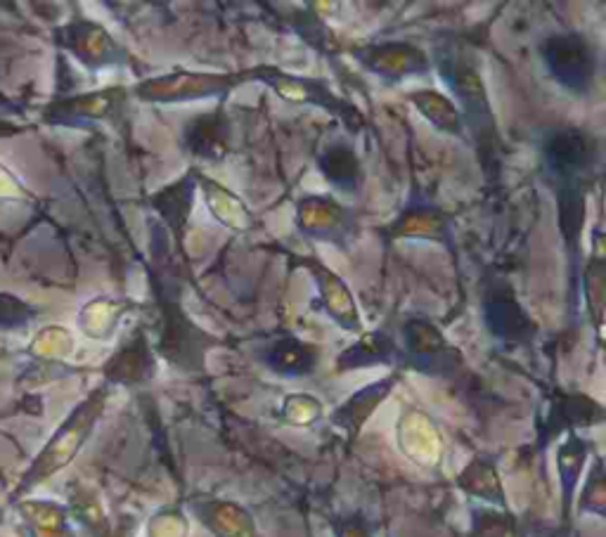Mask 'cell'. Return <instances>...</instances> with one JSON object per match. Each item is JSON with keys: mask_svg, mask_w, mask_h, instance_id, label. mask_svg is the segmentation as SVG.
<instances>
[{"mask_svg": "<svg viewBox=\"0 0 606 537\" xmlns=\"http://www.w3.org/2000/svg\"><path fill=\"white\" fill-rule=\"evenodd\" d=\"M242 77H228V73H195V71H173L169 77L147 81L138 88L142 100L171 102V100H195L218 96V92L232 90Z\"/></svg>", "mask_w": 606, "mask_h": 537, "instance_id": "1", "label": "cell"}, {"mask_svg": "<svg viewBox=\"0 0 606 537\" xmlns=\"http://www.w3.org/2000/svg\"><path fill=\"white\" fill-rule=\"evenodd\" d=\"M545 60L549 71L572 90H585L593 83L595 58L593 50L578 36H555L545 43Z\"/></svg>", "mask_w": 606, "mask_h": 537, "instance_id": "2", "label": "cell"}, {"mask_svg": "<svg viewBox=\"0 0 606 537\" xmlns=\"http://www.w3.org/2000/svg\"><path fill=\"white\" fill-rule=\"evenodd\" d=\"M209 344L211 341L192 322L182 318L180 310H167V325H163L161 335V354L173 365L182 369H199L201 358H205V348Z\"/></svg>", "mask_w": 606, "mask_h": 537, "instance_id": "3", "label": "cell"}, {"mask_svg": "<svg viewBox=\"0 0 606 537\" xmlns=\"http://www.w3.org/2000/svg\"><path fill=\"white\" fill-rule=\"evenodd\" d=\"M195 514L216 537H256L254 518L235 503H218V499L197 503Z\"/></svg>", "mask_w": 606, "mask_h": 537, "instance_id": "4", "label": "cell"}, {"mask_svg": "<svg viewBox=\"0 0 606 537\" xmlns=\"http://www.w3.org/2000/svg\"><path fill=\"white\" fill-rule=\"evenodd\" d=\"M264 81H268L275 90L280 92L282 98L304 100V102H318V105H322L327 109H332V112H337L346 121H351L354 117L358 119V115L354 112V109L348 107L346 102H341L339 98H335L332 92H329V88L322 86V83L291 79V77H285V73H278V71H272V69L264 73Z\"/></svg>", "mask_w": 606, "mask_h": 537, "instance_id": "5", "label": "cell"}, {"mask_svg": "<svg viewBox=\"0 0 606 537\" xmlns=\"http://www.w3.org/2000/svg\"><path fill=\"white\" fill-rule=\"evenodd\" d=\"M358 58L372 71L381 73V77H391V79L406 77V73H413V71H425V67H427L425 54L410 46H400V43L365 48Z\"/></svg>", "mask_w": 606, "mask_h": 537, "instance_id": "6", "label": "cell"}, {"mask_svg": "<svg viewBox=\"0 0 606 537\" xmlns=\"http://www.w3.org/2000/svg\"><path fill=\"white\" fill-rule=\"evenodd\" d=\"M266 362L278 375H287V377L310 375L318 365V348L294 337H287L270 346V350L266 354Z\"/></svg>", "mask_w": 606, "mask_h": 537, "instance_id": "7", "label": "cell"}, {"mask_svg": "<svg viewBox=\"0 0 606 537\" xmlns=\"http://www.w3.org/2000/svg\"><path fill=\"white\" fill-rule=\"evenodd\" d=\"M391 386H394V379H384V381H377L372 386L362 388L360 394H356L351 400L339 407V410L332 417V421L337 426H341V429H346L351 436H356L360 426L367 421V417L375 412V407L389 396Z\"/></svg>", "mask_w": 606, "mask_h": 537, "instance_id": "8", "label": "cell"}, {"mask_svg": "<svg viewBox=\"0 0 606 537\" xmlns=\"http://www.w3.org/2000/svg\"><path fill=\"white\" fill-rule=\"evenodd\" d=\"M486 312H488V325L495 331V337L519 341L534 331V325L526 320V315L521 312L517 301L511 299V294H495L493 299H488Z\"/></svg>", "mask_w": 606, "mask_h": 537, "instance_id": "9", "label": "cell"}, {"mask_svg": "<svg viewBox=\"0 0 606 537\" xmlns=\"http://www.w3.org/2000/svg\"><path fill=\"white\" fill-rule=\"evenodd\" d=\"M188 147L207 159L223 157L228 150V123L220 115L199 117L188 126Z\"/></svg>", "mask_w": 606, "mask_h": 537, "instance_id": "10", "label": "cell"}, {"mask_svg": "<svg viewBox=\"0 0 606 537\" xmlns=\"http://www.w3.org/2000/svg\"><path fill=\"white\" fill-rule=\"evenodd\" d=\"M408 348H410V354L415 356V362L419 367H427V369L444 365V360L448 356L453 358V354H457V350H450L446 346L438 329H434L425 322H413L408 327Z\"/></svg>", "mask_w": 606, "mask_h": 537, "instance_id": "11", "label": "cell"}, {"mask_svg": "<svg viewBox=\"0 0 606 537\" xmlns=\"http://www.w3.org/2000/svg\"><path fill=\"white\" fill-rule=\"evenodd\" d=\"M549 166L562 176H574L590 161V145L578 133H559L547 147Z\"/></svg>", "mask_w": 606, "mask_h": 537, "instance_id": "12", "label": "cell"}, {"mask_svg": "<svg viewBox=\"0 0 606 537\" xmlns=\"http://www.w3.org/2000/svg\"><path fill=\"white\" fill-rule=\"evenodd\" d=\"M410 100L417 105L421 115H425L431 123H436L440 128V131H448L455 136L463 131L460 115L455 112L453 102L446 100L444 96H438V92H431V90L415 92V96H410Z\"/></svg>", "mask_w": 606, "mask_h": 537, "instance_id": "13", "label": "cell"}, {"mask_svg": "<svg viewBox=\"0 0 606 537\" xmlns=\"http://www.w3.org/2000/svg\"><path fill=\"white\" fill-rule=\"evenodd\" d=\"M320 169L329 180L346 190H354L360 176L358 159L351 150H346V147H332V150H327L325 157L320 159Z\"/></svg>", "mask_w": 606, "mask_h": 537, "instance_id": "14", "label": "cell"}, {"mask_svg": "<svg viewBox=\"0 0 606 537\" xmlns=\"http://www.w3.org/2000/svg\"><path fill=\"white\" fill-rule=\"evenodd\" d=\"M460 486L476 495V497H484V499H495V503H505L503 497V486H500V478L498 474H495V469L490 465H486V461H471V465L463 471L460 476Z\"/></svg>", "mask_w": 606, "mask_h": 537, "instance_id": "15", "label": "cell"}, {"mask_svg": "<svg viewBox=\"0 0 606 537\" xmlns=\"http://www.w3.org/2000/svg\"><path fill=\"white\" fill-rule=\"evenodd\" d=\"M155 375V362L147 354V346L142 339H138L131 348L121 350L117 362H112V377L121 381H140Z\"/></svg>", "mask_w": 606, "mask_h": 537, "instance_id": "16", "label": "cell"}, {"mask_svg": "<svg viewBox=\"0 0 606 537\" xmlns=\"http://www.w3.org/2000/svg\"><path fill=\"white\" fill-rule=\"evenodd\" d=\"M318 285L325 294L327 308L335 312V318L339 322H344L346 327H354L356 325V308H354V301H351V296H348L346 287L325 268H318Z\"/></svg>", "mask_w": 606, "mask_h": 537, "instance_id": "17", "label": "cell"}, {"mask_svg": "<svg viewBox=\"0 0 606 537\" xmlns=\"http://www.w3.org/2000/svg\"><path fill=\"white\" fill-rule=\"evenodd\" d=\"M391 358V341L384 335H370L360 339L354 348H348L344 358H339L341 369L365 367L375 362H387Z\"/></svg>", "mask_w": 606, "mask_h": 537, "instance_id": "18", "label": "cell"}, {"mask_svg": "<svg viewBox=\"0 0 606 537\" xmlns=\"http://www.w3.org/2000/svg\"><path fill=\"white\" fill-rule=\"evenodd\" d=\"M341 216L344 211L329 199H306V203H301V228L306 230L318 226V230L327 235L332 228L341 226Z\"/></svg>", "mask_w": 606, "mask_h": 537, "instance_id": "19", "label": "cell"}, {"mask_svg": "<svg viewBox=\"0 0 606 537\" xmlns=\"http://www.w3.org/2000/svg\"><path fill=\"white\" fill-rule=\"evenodd\" d=\"M585 442L578 438H568V442H564V448L559 450V471H562V484H564V497H572L576 478L585 465Z\"/></svg>", "mask_w": 606, "mask_h": 537, "instance_id": "20", "label": "cell"}, {"mask_svg": "<svg viewBox=\"0 0 606 537\" xmlns=\"http://www.w3.org/2000/svg\"><path fill=\"white\" fill-rule=\"evenodd\" d=\"M161 197H169V207H157L163 216L169 218V223L173 226H182L186 223V216L192 209V185H188V180H180L173 188L163 190Z\"/></svg>", "mask_w": 606, "mask_h": 537, "instance_id": "21", "label": "cell"}, {"mask_svg": "<svg viewBox=\"0 0 606 537\" xmlns=\"http://www.w3.org/2000/svg\"><path fill=\"white\" fill-rule=\"evenodd\" d=\"M476 537H514V521L503 514H479Z\"/></svg>", "mask_w": 606, "mask_h": 537, "instance_id": "22", "label": "cell"}, {"mask_svg": "<svg viewBox=\"0 0 606 537\" xmlns=\"http://www.w3.org/2000/svg\"><path fill=\"white\" fill-rule=\"evenodd\" d=\"M339 537H370L360 521H346L339 528Z\"/></svg>", "mask_w": 606, "mask_h": 537, "instance_id": "23", "label": "cell"}]
</instances>
